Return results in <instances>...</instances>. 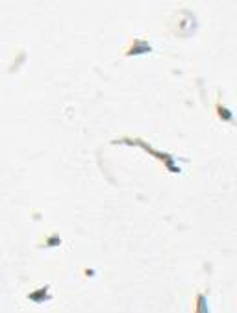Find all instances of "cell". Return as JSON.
<instances>
[{
    "instance_id": "cell-1",
    "label": "cell",
    "mask_w": 237,
    "mask_h": 313,
    "mask_svg": "<svg viewBox=\"0 0 237 313\" xmlns=\"http://www.w3.org/2000/svg\"><path fill=\"white\" fill-rule=\"evenodd\" d=\"M219 111H221V117H222L224 120H232V113H230V111H228L226 108H221Z\"/></svg>"
},
{
    "instance_id": "cell-2",
    "label": "cell",
    "mask_w": 237,
    "mask_h": 313,
    "mask_svg": "<svg viewBox=\"0 0 237 313\" xmlns=\"http://www.w3.org/2000/svg\"><path fill=\"white\" fill-rule=\"evenodd\" d=\"M198 311H206V308H204V297H198Z\"/></svg>"
}]
</instances>
